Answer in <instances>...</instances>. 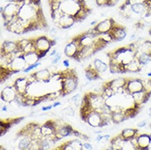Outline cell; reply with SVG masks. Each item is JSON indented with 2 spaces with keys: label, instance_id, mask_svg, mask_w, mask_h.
<instances>
[{
  "label": "cell",
  "instance_id": "f1b7e54d",
  "mask_svg": "<svg viewBox=\"0 0 151 150\" xmlns=\"http://www.w3.org/2000/svg\"><path fill=\"white\" fill-rule=\"evenodd\" d=\"M61 54L57 53V54H56L55 56H54L53 60H52V64H53V65L57 64L58 62H59V61H60V59H61Z\"/></svg>",
  "mask_w": 151,
  "mask_h": 150
},
{
  "label": "cell",
  "instance_id": "8d00e7d4",
  "mask_svg": "<svg viewBox=\"0 0 151 150\" xmlns=\"http://www.w3.org/2000/svg\"><path fill=\"white\" fill-rule=\"evenodd\" d=\"M57 50L56 49H55V50H53V51H52V52L50 54V56H55L57 54Z\"/></svg>",
  "mask_w": 151,
  "mask_h": 150
},
{
  "label": "cell",
  "instance_id": "7c38bea8",
  "mask_svg": "<svg viewBox=\"0 0 151 150\" xmlns=\"http://www.w3.org/2000/svg\"><path fill=\"white\" fill-rule=\"evenodd\" d=\"M137 146L141 150H148L151 144L150 134H138L137 136Z\"/></svg>",
  "mask_w": 151,
  "mask_h": 150
},
{
  "label": "cell",
  "instance_id": "3957f363",
  "mask_svg": "<svg viewBox=\"0 0 151 150\" xmlns=\"http://www.w3.org/2000/svg\"><path fill=\"white\" fill-rule=\"evenodd\" d=\"M126 92L129 95L139 93L144 90V84L143 80L141 79L127 78V82L125 86Z\"/></svg>",
  "mask_w": 151,
  "mask_h": 150
},
{
  "label": "cell",
  "instance_id": "5bb4252c",
  "mask_svg": "<svg viewBox=\"0 0 151 150\" xmlns=\"http://www.w3.org/2000/svg\"><path fill=\"white\" fill-rule=\"evenodd\" d=\"M86 122L93 127H102L103 126L101 114L97 113L95 111L88 117Z\"/></svg>",
  "mask_w": 151,
  "mask_h": 150
},
{
  "label": "cell",
  "instance_id": "d6986e66",
  "mask_svg": "<svg viewBox=\"0 0 151 150\" xmlns=\"http://www.w3.org/2000/svg\"><path fill=\"white\" fill-rule=\"evenodd\" d=\"M139 131L137 129H132V128H126L124 129L122 131L121 134H120L122 138L125 140H132V138L136 137L138 135Z\"/></svg>",
  "mask_w": 151,
  "mask_h": 150
},
{
  "label": "cell",
  "instance_id": "8992f818",
  "mask_svg": "<svg viewBox=\"0 0 151 150\" xmlns=\"http://www.w3.org/2000/svg\"><path fill=\"white\" fill-rule=\"evenodd\" d=\"M27 78H18L15 81L13 86L16 90L17 95H25L27 94V89L29 86Z\"/></svg>",
  "mask_w": 151,
  "mask_h": 150
},
{
  "label": "cell",
  "instance_id": "6da1fadb",
  "mask_svg": "<svg viewBox=\"0 0 151 150\" xmlns=\"http://www.w3.org/2000/svg\"><path fill=\"white\" fill-rule=\"evenodd\" d=\"M35 47L36 49V53L39 56L40 59H42L47 54L52 46V39L46 36L34 38Z\"/></svg>",
  "mask_w": 151,
  "mask_h": 150
},
{
  "label": "cell",
  "instance_id": "ee69618b",
  "mask_svg": "<svg viewBox=\"0 0 151 150\" xmlns=\"http://www.w3.org/2000/svg\"><path fill=\"white\" fill-rule=\"evenodd\" d=\"M150 82H151V78H150Z\"/></svg>",
  "mask_w": 151,
  "mask_h": 150
},
{
  "label": "cell",
  "instance_id": "5b68a950",
  "mask_svg": "<svg viewBox=\"0 0 151 150\" xmlns=\"http://www.w3.org/2000/svg\"><path fill=\"white\" fill-rule=\"evenodd\" d=\"M112 36L114 41H122L126 38L127 36V30L125 26H121L117 23L114 25V27L112 28L111 31L109 32Z\"/></svg>",
  "mask_w": 151,
  "mask_h": 150
},
{
  "label": "cell",
  "instance_id": "8fae6325",
  "mask_svg": "<svg viewBox=\"0 0 151 150\" xmlns=\"http://www.w3.org/2000/svg\"><path fill=\"white\" fill-rule=\"evenodd\" d=\"M149 6L146 3L145 4H135L131 5V10L132 11L133 15H137L142 19L146 16L148 12Z\"/></svg>",
  "mask_w": 151,
  "mask_h": 150
},
{
  "label": "cell",
  "instance_id": "44dd1931",
  "mask_svg": "<svg viewBox=\"0 0 151 150\" xmlns=\"http://www.w3.org/2000/svg\"><path fill=\"white\" fill-rule=\"evenodd\" d=\"M77 51H78V50H77V46L73 41L67 44L66 46L65 47L64 54L68 57L73 58V59L75 56V55L77 54Z\"/></svg>",
  "mask_w": 151,
  "mask_h": 150
},
{
  "label": "cell",
  "instance_id": "74e56055",
  "mask_svg": "<svg viewBox=\"0 0 151 150\" xmlns=\"http://www.w3.org/2000/svg\"><path fill=\"white\" fill-rule=\"evenodd\" d=\"M60 104H61V103H60L59 101H57V102H55V103H54V104H53V107H54V108H55V107L58 106H59Z\"/></svg>",
  "mask_w": 151,
  "mask_h": 150
},
{
  "label": "cell",
  "instance_id": "ab89813d",
  "mask_svg": "<svg viewBox=\"0 0 151 150\" xmlns=\"http://www.w3.org/2000/svg\"><path fill=\"white\" fill-rule=\"evenodd\" d=\"M2 111H4V112H6V111H7V106H4L3 107Z\"/></svg>",
  "mask_w": 151,
  "mask_h": 150
},
{
  "label": "cell",
  "instance_id": "e0dca14e",
  "mask_svg": "<svg viewBox=\"0 0 151 150\" xmlns=\"http://www.w3.org/2000/svg\"><path fill=\"white\" fill-rule=\"evenodd\" d=\"M127 82V78H123V77H119L116 79H114L109 81H107V84L110 87H111L116 93L117 90L121 88H124L126 86Z\"/></svg>",
  "mask_w": 151,
  "mask_h": 150
},
{
  "label": "cell",
  "instance_id": "60d3db41",
  "mask_svg": "<svg viewBox=\"0 0 151 150\" xmlns=\"http://www.w3.org/2000/svg\"><path fill=\"white\" fill-rule=\"evenodd\" d=\"M148 115L149 117H150L151 118V108H150V109H148Z\"/></svg>",
  "mask_w": 151,
  "mask_h": 150
},
{
  "label": "cell",
  "instance_id": "9c48e42d",
  "mask_svg": "<svg viewBox=\"0 0 151 150\" xmlns=\"http://www.w3.org/2000/svg\"><path fill=\"white\" fill-rule=\"evenodd\" d=\"M17 93L13 86H9L4 88L1 93V98L6 102H12L16 100Z\"/></svg>",
  "mask_w": 151,
  "mask_h": 150
},
{
  "label": "cell",
  "instance_id": "f546056e",
  "mask_svg": "<svg viewBox=\"0 0 151 150\" xmlns=\"http://www.w3.org/2000/svg\"><path fill=\"white\" fill-rule=\"evenodd\" d=\"M146 125H147L146 120H142V121H141V122L137 123V127H138V128L142 129V128H144L145 126H146Z\"/></svg>",
  "mask_w": 151,
  "mask_h": 150
},
{
  "label": "cell",
  "instance_id": "484cf974",
  "mask_svg": "<svg viewBox=\"0 0 151 150\" xmlns=\"http://www.w3.org/2000/svg\"><path fill=\"white\" fill-rule=\"evenodd\" d=\"M72 101L73 103H74V104L76 106H79L81 105H82V99L81 98L80 95H79V94H77V95L73 96L72 97Z\"/></svg>",
  "mask_w": 151,
  "mask_h": 150
},
{
  "label": "cell",
  "instance_id": "cb8c5ba5",
  "mask_svg": "<svg viewBox=\"0 0 151 150\" xmlns=\"http://www.w3.org/2000/svg\"><path fill=\"white\" fill-rule=\"evenodd\" d=\"M138 51L151 56V41L148 40H144L141 44Z\"/></svg>",
  "mask_w": 151,
  "mask_h": 150
},
{
  "label": "cell",
  "instance_id": "ffe728a7",
  "mask_svg": "<svg viewBox=\"0 0 151 150\" xmlns=\"http://www.w3.org/2000/svg\"><path fill=\"white\" fill-rule=\"evenodd\" d=\"M85 75L88 81H94L100 78V75L95 69L93 65H90L85 70Z\"/></svg>",
  "mask_w": 151,
  "mask_h": 150
},
{
  "label": "cell",
  "instance_id": "7402d4cb",
  "mask_svg": "<svg viewBox=\"0 0 151 150\" xmlns=\"http://www.w3.org/2000/svg\"><path fill=\"white\" fill-rule=\"evenodd\" d=\"M24 58L26 61L27 65H30L34 63L38 62L40 58L39 56L36 52H30L27 54H24Z\"/></svg>",
  "mask_w": 151,
  "mask_h": 150
},
{
  "label": "cell",
  "instance_id": "7a4b0ae2",
  "mask_svg": "<svg viewBox=\"0 0 151 150\" xmlns=\"http://www.w3.org/2000/svg\"><path fill=\"white\" fill-rule=\"evenodd\" d=\"M81 8H82V6L76 1H73V0H65L61 2L60 9L64 14L74 17L80 10Z\"/></svg>",
  "mask_w": 151,
  "mask_h": 150
},
{
  "label": "cell",
  "instance_id": "ba28073f",
  "mask_svg": "<svg viewBox=\"0 0 151 150\" xmlns=\"http://www.w3.org/2000/svg\"><path fill=\"white\" fill-rule=\"evenodd\" d=\"M76 22L75 18L71 15L66 14H63L61 18H59L58 22L55 25H57L58 27L63 29H68L72 27Z\"/></svg>",
  "mask_w": 151,
  "mask_h": 150
},
{
  "label": "cell",
  "instance_id": "836d02e7",
  "mask_svg": "<svg viewBox=\"0 0 151 150\" xmlns=\"http://www.w3.org/2000/svg\"><path fill=\"white\" fill-rule=\"evenodd\" d=\"M84 147H86V149L87 150H91L93 149V147L90 145L89 143H85L84 144Z\"/></svg>",
  "mask_w": 151,
  "mask_h": 150
},
{
  "label": "cell",
  "instance_id": "4dcf8cb0",
  "mask_svg": "<svg viewBox=\"0 0 151 150\" xmlns=\"http://www.w3.org/2000/svg\"><path fill=\"white\" fill-rule=\"evenodd\" d=\"M119 1V0H108V2H107V5L108 6H115Z\"/></svg>",
  "mask_w": 151,
  "mask_h": 150
},
{
  "label": "cell",
  "instance_id": "83f0119b",
  "mask_svg": "<svg viewBox=\"0 0 151 150\" xmlns=\"http://www.w3.org/2000/svg\"><path fill=\"white\" fill-rule=\"evenodd\" d=\"M63 113H64L65 114L68 115H70V116H73V115H74V114H75L74 110H73V108L70 107V106L65 108L64 110H63Z\"/></svg>",
  "mask_w": 151,
  "mask_h": 150
},
{
  "label": "cell",
  "instance_id": "4fadbf2b",
  "mask_svg": "<svg viewBox=\"0 0 151 150\" xmlns=\"http://www.w3.org/2000/svg\"><path fill=\"white\" fill-rule=\"evenodd\" d=\"M150 95L151 94H149L143 90V91L133 94V95H132V97L134 100V104L141 106V105L146 103L148 101V99H150Z\"/></svg>",
  "mask_w": 151,
  "mask_h": 150
},
{
  "label": "cell",
  "instance_id": "d590c367",
  "mask_svg": "<svg viewBox=\"0 0 151 150\" xmlns=\"http://www.w3.org/2000/svg\"><path fill=\"white\" fill-rule=\"evenodd\" d=\"M98 21L94 20V21H93V22H91L90 23V25H91V26H96V25H97V24H98Z\"/></svg>",
  "mask_w": 151,
  "mask_h": 150
},
{
  "label": "cell",
  "instance_id": "d6a6232c",
  "mask_svg": "<svg viewBox=\"0 0 151 150\" xmlns=\"http://www.w3.org/2000/svg\"><path fill=\"white\" fill-rule=\"evenodd\" d=\"M52 108H53V105H49V106H43L42 108V111H47L50 110V109H52Z\"/></svg>",
  "mask_w": 151,
  "mask_h": 150
},
{
  "label": "cell",
  "instance_id": "e575fe53",
  "mask_svg": "<svg viewBox=\"0 0 151 150\" xmlns=\"http://www.w3.org/2000/svg\"><path fill=\"white\" fill-rule=\"evenodd\" d=\"M63 65H64L65 68H68L70 66V62L68 60H64L63 61Z\"/></svg>",
  "mask_w": 151,
  "mask_h": 150
},
{
  "label": "cell",
  "instance_id": "1f68e13d",
  "mask_svg": "<svg viewBox=\"0 0 151 150\" xmlns=\"http://www.w3.org/2000/svg\"><path fill=\"white\" fill-rule=\"evenodd\" d=\"M57 32L58 31L55 27H52L51 28V29L50 30V34H51L52 36H55L56 34H57Z\"/></svg>",
  "mask_w": 151,
  "mask_h": 150
},
{
  "label": "cell",
  "instance_id": "b9f144b4",
  "mask_svg": "<svg viewBox=\"0 0 151 150\" xmlns=\"http://www.w3.org/2000/svg\"><path fill=\"white\" fill-rule=\"evenodd\" d=\"M147 76H148V77H150V78H151V71H150V72H149L148 74H147Z\"/></svg>",
  "mask_w": 151,
  "mask_h": 150
},
{
  "label": "cell",
  "instance_id": "30bf717a",
  "mask_svg": "<svg viewBox=\"0 0 151 150\" xmlns=\"http://www.w3.org/2000/svg\"><path fill=\"white\" fill-rule=\"evenodd\" d=\"M20 51L19 49L17 42L5 41L4 42L1 48V56H4L9 54H12Z\"/></svg>",
  "mask_w": 151,
  "mask_h": 150
},
{
  "label": "cell",
  "instance_id": "ac0fdd59",
  "mask_svg": "<svg viewBox=\"0 0 151 150\" xmlns=\"http://www.w3.org/2000/svg\"><path fill=\"white\" fill-rule=\"evenodd\" d=\"M93 65L97 70V72L99 73L100 75L101 74H104L109 70V64L106 63L104 61L100 59H95Z\"/></svg>",
  "mask_w": 151,
  "mask_h": 150
},
{
  "label": "cell",
  "instance_id": "9a60e30c",
  "mask_svg": "<svg viewBox=\"0 0 151 150\" xmlns=\"http://www.w3.org/2000/svg\"><path fill=\"white\" fill-rule=\"evenodd\" d=\"M125 72H131V73H137L141 71L144 66L141 64L138 59L137 57L134 58V59L129 64L124 65Z\"/></svg>",
  "mask_w": 151,
  "mask_h": 150
},
{
  "label": "cell",
  "instance_id": "7bdbcfd3",
  "mask_svg": "<svg viewBox=\"0 0 151 150\" xmlns=\"http://www.w3.org/2000/svg\"><path fill=\"white\" fill-rule=\"evenodd\" d=\"M149 34H150V36H151V28L150 29V30H149Z\"/></svg>",
  "mask_w": 151,
  "mask_h": 150
},
{
  "label": "cell",
  "instance_id": "f35d334b",
  "mask_svg": "<svg viewBox=\"0 0 151 150\" xmlns=\"http://www.w3.org/2000/svg\"><path fill=\"white\" fill-rule=\"evenodd\" d=\"M135 38H136V34H132V35H131L130 38H129V40H134Z\"/></svg>",
  "mask_w": 151,
  "mask_h": 150
},
{
  "label": "cell",
  "instance_id": "277c9868",
  "mask_svg": "<svg viewBox=\"0 0 151 150\" xmlns=\"http://www.w3.org/2000/svg\"><path fill=\"white\" fill-rule=\"evenodd\" d=\"M116 23V21H114L112 18H107L100 21L97 24L96 26H93V27L98 35L100 36L101 34L111 31Z\"/></svg>",
  "mask_w": 151,
  "mask_h": 150
},
{
  "label": "cell",
  "instance_id": "52a82bcc",
  "mask_svg": "<svg viewBox=\"0 0 151 150\" xmlns=\"http://www.w3.org/2000/svg\"><path fill=\"white\" fill-rule=\"evenodd\" d=\"M27 66L28 65L27 64L24 56H22L15 57L11 62V64L9 68H10L13 73H17L21 70H24Z\"/></svg>",
  "mask_w": 151,
  "mask_h": 150
},
{
  "label": "cell",
  "instance_id": "4316f807",
  "mask_svg": "<svg viewBox=\"0 0 151 150\" xmlns=\"http://www.w3.org/2000/svg\"><path fill=\"white\" fill-rule=\"evenodd\" d=\"M40 64H41V63H40V62H38V63H34V64L28 65V66L27 67V68H25L24 70H23V72L27 73V72H29V71L34 70V69L36 68H38V67L39 66V65H40Z\"/></svg>",
  "mask_w": 151,
  "mask_h": 150
},
{
  "label": "cell",
  "instance_id": "2e32d148",
  "mask_svg": "<svg viewBox=\"0 0 151 150\" xmlns=\"http://www.w3.org/2000/svg\"><path fill=\"white\" fill-rule=\"evenodd\" d=\"M38 82L48 83L51 80L52 74L48 69H43L34 73Z\"/></svg>",
  "mask_w": 151,
  "mask_h": 150
},
{
  "label": "cell",
  "instance_id": "d4e9b609",
  "mask_svg": "<svg viewBox=\"0 0 151 150\" xmlns=\"http://www.w3.org/2000/svg\"><path fill=\"white\" fill-rule=\"evenodd\" d=\"M125 120H127V118L125 115V113H124V111H121V112L112 113V121H113V123L120 124V123L124 122Z\"/></svg>",
  "mask_w": 151,
  "mask_h": 150
},
{
  "label": "cell",
  "instance_id": "603a6c76",
  "mask_svg": "<svg viewBox=\"0 0 151 150\" xmlns=\"http://www.w3.org/2000/svg\"><path fill=\"white\" fill-rule=\"evenodd\" d=\"M136 57L143 66L148 65L151 62V56L146 54L137 51L136 54Z\"/></svg>",
  "mask_w": 151,
  "mask_h": 150
}]
</instances>
